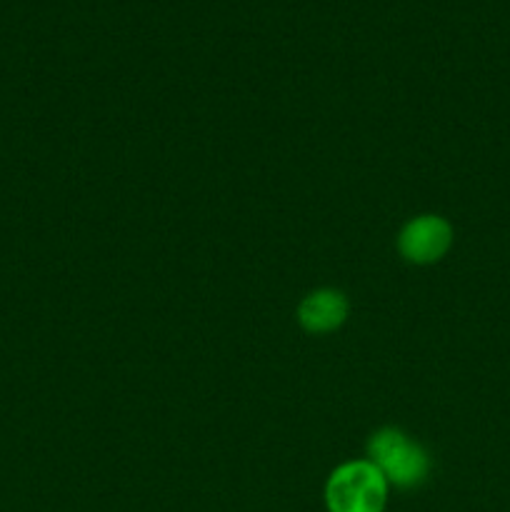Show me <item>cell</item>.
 Wrapping results in <instances>:
<instances>
[{
	"instance_id": "cell-1",
	"label": "cell",
	"mask_w": 510,
	"mask_h": 512,
	"mask_svg": "<svg viewBox=\"0 0 510 512\" xmlns=\"http://www.w3.org/2000/svg\"><path fill=\"white\" fill-rule=\"evenodd\" d=\"M388 490V480L370 460H350L330 473L325 508L328 512H383Z\"/></svg>"
},
{
	"instance_id": "cell-2",
	"label": "cell",
	"mask_w": 510,
	"mask_h": 512,
	"mask_svg": "<svg viewBox=\"0 0 510 512\" xmlns=\"http://www.w3.org/2000/svg\"><path fill=\"white\" fill-rule=\"evenodd\" d=\"M368 460L383 473L390 488H418L430 475L428 453L398 428H383L370 435Z\"/></svg>"
},
{
	"instance_id": "cell-3",
	"label": "cell",
	"mask_w": 510,
	"mask_h": 512,
	"mask_svg": "<svg viewBox=\"0 0 510 512\" xmlns=\"http://www.w3.org/2000/svg\"><path fill=\"white\" fill-rule=\"evenodd\" d=\"M453 243V228L440 215H418L398 235V253L408 263L430 265L438 263Z\"/></svg>"
},
{
	"instance_id": "cell-4",
	"label": "cell",
	"mask_w": 510,
	"mask_h": 512,
	"mask_svg": "<svg viewBox=\"0 0 510 512\" xmlns=\"http://www.w3.org/2000/svg\"><path fill=\"white\" fill-rule=\"evenodd\" d=\"M350 305L340 290H315L298 305V323L313 335L333 333L348 320Z\"/></svg>"
}]
</instances>
